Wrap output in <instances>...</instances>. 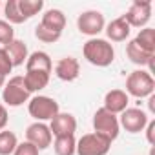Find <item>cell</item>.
Instances as JSON below:
<instances>
[{
    "mask_svg": "<svg viewBox=\"0 0 155 155\" xmlns=\"http://www.w3.org/2000/svg\"><path fill=\"white\" fill-rule=\"evenodd\" d=\"M142 49H146L148 53L155 55V29L153 28H142L139 31V35L133 38Z\"/></svg>",
    "mask_w": 155,
    "mask_h": 155,
    "instance_id": "44dd1931",
    "label": "cell"
},
{
    "mask_svg": "<svg viewBox=\"0 0 155 155\" xmlns=\"http://www.w3.org/2000/svg\"><path fill=\"white\" fill-rule=\"evenodd\" d=\"M26 140L31 142L38 151L46 150L53 142V135L49 131V126L46 122H33L26 130Z\"/></svg>",
    "mask_w": 155,
    "mask_h": 155,
    "instance_id": "30bf717a",
    "label": "cell"
},
{
    "mask_svg": "<svg viewBox=\"0 0 155 155\" xmlns=\"http://www.w3.org/2000/svg\"><path fill=\"white\" fill-rule=\"evenodd\" d=\"M55 75L57 79L64 81V82H73L79 79L81 75V64L75 57H62L57 64H55Z\"/></svg>",
    "mask_w": 155,
    "mask_h": 155,
    "instance_id": "7c38bea8",
    "label": "cell"
},
{
    "mask_svg": "<svg viewBox=\"0 0 155 155\" xmlns=\"http://www.w3.org/2000/svg\"><path fill=\"white\" fill-rule=\"evenodd\" d=\"M0 9H2V2H0Z\"/></svg>",
    "mask_w": 155,
    "mask_h": 155,
    "instance_id": "d6a6232c",
    "label": "cell"
},
{
    "mask_svg": "<svg viewBox=\"0 0 155 155\" xmlns=\"http://www.w3.org/2000/svg\"><path fill=\"white\" fill-rule=\"evenodd\" d=\"M4 49H6L8 55H9V58H11V62H13V68L26 64V60H28V57H29L26 42H24V40H18V38L11 40L8 46H4Z\"/></svg>",
    "mask_w": 155,
    "mask_h": 155,
    "instance_id": "ac0fdd59",
    "label": "cell"
},
{
    "mask_svg": "<svg viewBox=\"0 0 155 155\" xmlns=\"http://www.w3.org/2000/svg\"><path fill=\"white\" fill-rule=\"evenodd\" d=\"M53 150H55V155H75V150H77V139H75V135L55 137Z\"/></svg>",
    "mask_w": 155,
    "mask_h": 155,
    "instance_id": "ffe728a7",
    "label": "cell"
},
{
    "mask_svg": "<svg viewBox=\"0 0 155 155\" xmlns=\"http://www.w3.org/2000/svg\"><path fill=\"white\" fill-rule=\"evenodd\" d=\"M82 55L90 64H93L97 68H108L115 60V49L110 44V40L99 38V37L90 38L82 46Z\"/></svg>",
    "mask_w": 155,
    "mask_h": 155,
    "instance_id": "6da1fadb",
    "label": "cell"
},
{
    "mask_svg": "<svg viewBox=\"0 0 155 155\" xmlns=\"http://www.w3.org/2000/svg\"><path fill=\"white\" fill-rule=\"evenodd\" d=\"M77 28H79V31L82 35L95 38L106 28L104 15L101 11H97V9H88V11L79 15V18H77Z\"/></svg>",
    "mask_w": 155,
    "mask_h": 155,
    "instance_id": "ba28073f",
    "label": "cell"
},
{
    "mask_svg": "<svg viewBox=\"0 0 155 155\" xmlns=\"http://www.w3.org/2000/svg\"><path fill=\"white\" fill-rule=\"evenodd\" d=\"M126 57L130 58V62L137 64V66H150L151 68V62H153V53H148L146 49H142L135 40H130L128 46H126Z\"/></svg>",
    "mask_w": 155,
    "mask_h": 155,
    "instance_id": "2e32d148",
    "label": "cell"
},
{
    "mask_svg": "<svg viewBox=\"0 0 155 155\" xmlns=\"http://www.w3.org/2000/svg\"><path fill=\"white\" fill-rule=\"evenodd\" d=\"M8 122H9V115H8V108L0 102V131L2 130H6V126H8Z\"/></svg>",
    "mask_w": 155,
    "mask_h": 155,
    "instance_id": "f546056e",
    "label": "cell"
},
{
    "mask_svg": "<svg viewBox=\"0 0 155 155\" xmlns=\"http://www.w3.org/2000/svg\"><path fill=\"white\" fill-rule=\"evenodd\" d=\"M111 148V142L108 139H104L102 135L91 131L82 135L79 140H77V155H108Z\"/></svg>",
    "mask_w": 155,
    "mask_h": 155,
    "instance_id": "8992f818",
    "label": "cell"
},
{
    "mask_svg": "<svg viewBox=\"0 0 155 155\" xmlns=\"http://www.w3.org/2000/svg\"><path fill=\"white\" fill-rule=\"evenodd\" d=\"M24 84L29 93H38L49 84V73L44 71H26L24 75Z\"/></svg>",
    "mask_w": 155,
    "mask_h": 155,
    "instance_id": "e0dca14e",
    "label": "cell"
},
{
    "mask_svg": "<svg viewBox=\"0 0 155 155\" xmlns=\"http://www.w3.org/2000/svg\"><path fill=\"white\" fill-rule=\"evenodd\" d=\"M148 120H150V117H148V113L144 110H140V108H126L119 117V126L124 128L128 133L135 135V133L144 131Z\"/></svg>",
    "mask_w": 155,
    "mask_h": 155,
    "instance_id": "9c48e42d",
    "label": "cell"
},
{
    "mask_svg": "<svg viewBox=\"0 0 155 155\" xmlns=\"http://www.w3.org/2000/svg\"><path fill=\"white\" fill-rule=\"evenodd\" d=\"M28 111L35 119V122H46V120H51L57 113H60V106L53 97L37 95V97L29 99Z\"/></svg>",
    "mask_w": 155,
    "mask_h": 155,
    "instance_id": "277c9868",
    "label": "cell"
},
{
    "mask_svg": "<svg viewBox=\"0 0 155 155\" xmlns=\"http://www.w3.org/2000/svg\"><path fill=\"white\" fill-rule=\"evenodd\" d=\"M18 8L24 18L29 20L44 9V0H18Z\"/></svg>",
    "mask_w": 155,
    "mask_h": 155,
    "instance_id": "cb8c5ba5",
    "label": "cell"
},
{
    "mask_svg": "<svg viewBox=\"0 0 155 155\" xmlns=\"http://www.w3.org/2000/svg\"><path fill=\"white\" fill-rule=\"evenodd\" d=\"M128 102H130V95L124 90H110L104 95V106L102 108L113 115H119L128 108Z\"/></svg>",
    "mask_w": 155,
    "mask_h": 155,
    "instance_id": "4fadbf2b",
    "label": "cell"
},
{
    "mask_svg": "<svg viewBox=\"0 0 155 155\" xmlns=\"http://www.w3.org/2000/svg\"><path fill=\"white\" fill-rule=\"evenodd\" d=\"M4 15H6V22H9L11 26L26 22L24 15L20 13V8H18V0H8L4 6Z\"/></svg>",
    "mask_w": 155,
    "mask_h": 155,
    "instance_id": "603a6c76",
    "label": "cell"
},
{
    "mask_svg": "<svg viewBox=\"0 0 155 155\" xmlns=\"http://www.w3.org/2000/svg\"><path fill=\"white\" fill-rule=\"evenodd\" d=\"M17 146H18V139L13 131L9 130L0 131V155H13Z\"/></svg>",
    "mask_w": 155,
    "mask_h": 155,
    "instance_id": "7402d4cb",
    "label": "cell"
},
{
    "mask_svg": "<svg viewBox=\"0 0 155 155\" xmlns=\"http://www.w3.org/2000/svg\"><path fill=\"white\" fill-rule=\"evenodd\" d=\"M155 91V81L150 71L146 69H135L128 75L126 79V93L135 99H146L153 95Z\"/></svg>",
    "mask_w": 155,
    "mask_h": 155,
    "instance_id": "7a4b0ae2",
    "label": "cell"
},
{
    "mask_svg": "<svg viewBox=\"0 0 155 155\" xmlns=\"http://www.w3.org/2000/svg\"><path fill=\"white\" fill-rule=\"evenodd\" d=\"M11 71H13V62H11L9 55H8V51L4 48H0V75L8 77Z\"/></svg>",
    "mask_w": 155,
    "mask_h": 155,
    "instance_id": "4316f807",
    "label": "cell"
},
{
    "mask_svg": "<svg viewBox=\"0 0 155 155\" xmlns=\"http://www.w3.org/2000/svg\"><path fill=\"white\" fill-rule=\"evenodd\" d=\"M148 104H150V111L155 113V95H150L148 97Z\"/></svg>",
    "mask_w": 155,
    "mask_h": 155,
    "instance_id": "4dcf8cb0",
    "label": "cell"
},
{
    "mask_svg": "<svg viewBox=\"0 0 155 155\" xmlns=\"http://www.w3.org/2000/svg\"><path fill=\"white\" fill-rule=\"evenodd\" d=\"M93 131L102 135L104 139H108L110 142H113L119 137L120 126H119V117L106 111L104 108H99L93 115Z\"/></svg>",
    "mask_w": 155,
    "mask_h": 155,
    "instance_id": "5b68a950",
    "label": "cell"
},
{
    "mask_svg": "<svg viewBox=\"0 0 155 155\" xmlns=\"http://www.w3.org/2000/svg\"><path fill=\"white\" fill-rule=\"evenodd\" d=\"M29 99H31V93L26 90L24 77H22V75H15V77H11L9 81H6L4 90H2L4 106L18 108V106H22V104L29 102Z\"/></svg>",
    "mask_w": 155,
    "mask_h": 155,
    "instance_id": "3957f363",
    "label": "cell"
},
{
    "mask_svg": "<svg viewBox=\"0 0 155 155\" xmlns=\"http://www.w3.org/2000/svg\"><path fill=\"white\" fill-rule=\"evenodd\" d=\"M130 28H148L151 18V2L150 0H133L128 11L122 15Z\"/></svg>",
    "mask_w": 155,
    "mask_h": 155,
    "instance_id": "52a82bcc",
    "label": "cell"
},
{
    "mask_svg": "<svg viewBox=\"0 0 155 155\" xmlns=\"http://www.w3.org/2000/svg\"><path fill=\"white\" fill-rule=\"evenodd\" d=\"M11 40H15V29H13V26L9 22H6V20H0V44H2V48L8 46Z\"/></svg>",
    "mask_w": 155,
    "mask_h": 155,
    "instance_id": "484cf974",
    "label": "cell"
},
{
    "mask_svg": "<svg viewBox=\"0 0 155 155\" xmlns=\"http://www.w3.org/2000/svg\"><path fill=\"white\" fill-rule=\"evenodd\" d=\"M26 71H44V73L51 75V71H53L51 57L46 51H33V53H29V57L26 60Z\"/></svg>",
    "mask_w": 155,
    "mask_h": 155,
    "instance_id": "5bb4252c",
    "label": "cell"
},
{
    "mask_svg": "<svg viewBox=\"0 0 155 155\" xmlns=\"http://www.w3.org/2000/svg\"><path fill=\"white\" fill-rule=\"evenodd\" d=\"M40 24L49 28V29H53V31H57V33H62L64 28H66V15L60 9H48L42 15Z\"/></svg>",
    "mask_w": 155,
    "mask_h": 155,
    "instance_id": "d6986e66",
    "label": "cell"
},
{
    "mask_svg": "<svg viewBox=\"0 0 155 155\" xmlns=\"http://www.w3.org/2000/svg\"><path fill=\"white\" fill-rule=\"evenodd\" d=\"M4 84H6V77L0 75V88H4Z\"/></svg>",
    "mask_w": 155,
    "mask_h": 155,
    "instance_id": "1f68e13d",
    "label": "cell"
},
{
    "mask_svg": "<svg viewBox=\"0 0 155 155\" xmlns=\"http://www.w3.org/2000/svg\"><path fill=\"white\" fill-rule=\"evenodd\" d=\"M35 37H37L40 42H44V44H55V42L62 37V33H57V31H53V29H49V28L38 24V26L35 28Z\"/></svg>",
    "mask_w": 155,
    "mask_h": 155,
    "instance_id": "d4e9b609",
    "label": "cell"
},
{
    "mask_svg": "<svg viewBox=\"0 0 155 155\" xmlns=\"http://www.w3.org/2000/svg\"><path fill=\"white\" fill-rule=\"evenodd\" d=\"M144 131H146V140H148V144H150V146H155V120H153V119L148 120Z\"/></svg>",
    "mask_w": 155,
    "mask_h": 155,
    "instance_id": "f1b7e54d",
    "label": "cell"
},
{
    "mask_svg": "<svg viewBox=\"0 0 155 155\" xmlns=\"http://www.w3.org/2000/svg\"><path fill=\"white\" fill-rule=\"evenodd\" d=\"M13 155H40V151H38L31 142L24 140V142H18V146L15 148Z\"/></svg>",
    "mask_w": 155,
    "mask_h": 155,
    "instance_id": "83f0119b",
    "label": "cell"
},
{
    "mask_svg": "<svg viewBox=\"0 0 155 155\" xmlns=\"http://www.w3.org/2000/svg\"><path fill=\"white\" fill-rule=\"evenodd\" d=\"M49 131L53 137H68L77 131V119L71 113H57L49 120Z\"/></svg>",
    "mask_w": 155,
    "mask_h": 155,
    "instance_id": "8fae6325",
    "label": "cell"
},
{
    "mask_svg": "<svg viewBox=\"0 0 155 155\" xmlns=\"http://www.w3.org/2000/svg\"><path fill=\"white\" fill-rule=\"evenodd\" d=\"M104 31H106V37H108L111 42H124V40L130 37L131 28L128 26V22H126L122 17H119V18L111 20V22L104 28Z\"/></svg>",
    "mask_w": 155,
    "mask_h": 155,
    "instance_id": "9a60e30c",
    "label": "cell"
}]
</instances>
